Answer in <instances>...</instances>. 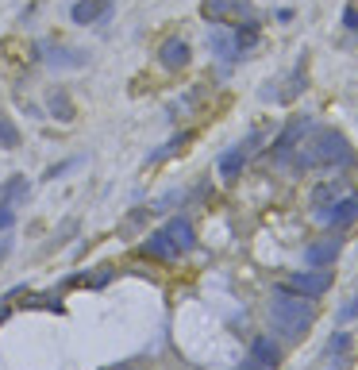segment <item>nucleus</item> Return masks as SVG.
I'll use <instances>...</instances> for the list:
<instances>
[{"mask_svg": "<svg viewBox=\"0 0 358 370\" xmlns=\"http://www.w3.org/2000/svg\"><path fill=\"white\" fill-rule=\"evenodd\" d=\"M293 159H297V170H316V166H354V147L347 143L343 131H316L308 143H300L297 151H293Z\"/></svg>", "mask_w": 358, "mask_h": 370, "instance_id": "nucleus-1", "label": "nucleus"}, {"mask_svg": "<svg viewBox=\"0 0 358 370\" xmlns=\"http://www.w3.org/2000/svg\"><path fill=\"white\" fill-rule=\"evenodd\" d=\"M197 243V232H193L189 216H174L170 224H162L158 232L146 235L143 254H154V259H181L189 247Z\"/></svg>", "mask_w": 358, "mask_h": 370, "instance_id": "nucleus-2", "label": "nucleus"}, {"mask_svg": "<svg viewBox=\"0 0 358 370\" xmlns=\"http://www.w3.org/2000/svg\"><path fill=\"white\" fill-rule=\"evenodd\" d=\"M270 320H274V328H278L281 335H300V332L312 328L316 309H312L308 297L281 290V293H274V301H270Z\"/></svg>", "mask_w": 358, "mask_h": 370, "instance_id": "nucleus-3", "label": "nucleus"}, {"mask_svg": "<svg viewBox=\"0 0 358 370\" xmlns=\"http://www.w3.org/2000/svg\"><path fill=\"white\" fill-rule=\"evenodd\" d=\"M331 290V274L328 270H297L289 274V293H300V297H324Z\"/></svg>", "mask_w": 358, "mask_h": 370, "instance_id": "nucleus-4", "label": "nucleus"}, {"mask_svg": "<svg viewBox=\"0 0 358 370\" xmlns=\"http://www.w3.org/2000/svg\"><path fill=\"white\" fill-rule=\"evenodd\" d=\"M328 228H351L358 220V193H343L339 201H331V209L320 212Z\"/></svg>", "mask_w": 358, "mask_h": 370, "instance_id": "nucleus-5", "label": "nucleus"}, {"mask_svg": "<svg viewBox=\"0 0 358 370\" xmlns=\"http://www.w3.org/2000/svg\"><path fill=\"white\" fill-rule=\"evenodd\" d=\"M335 259H339V240H331V235L305 247V266L308 270H328Z\"/></svg>", "mask_w": 358, "mask_h": 370, "instance_id": "nucleus-6", "label": "nucleus"}, {"mask_svg": "<svg viewBox=\"0 0 358 370\" xmlns=\"http://www.w3.org/2000/svg\"><path fill=\"white\" fill-rule=\"evenodd\" d=\"M305 128H308V120H305V116H297V120H293L289 128H286V131H281V135H278V143L270 147V159H274V162L289 159V154H293V147L300 143V131H305Z\"/></svg>", "mask_w": 358, "mask_h": 370, "instance_id": "nucleus-7", "label": "nucleus"}, {"mask_svg": "<svg viewBox=\"0 0 358 370\" xmlns=\"http://www.w3.org/2000/svg\"><path fill=\"white\" fill-rule=\"evenodd\" d=\"M70 16H73V23H101L112 16V0H77Z\"/></svg>", "mask_w": 358, "mask_h": 370, "instance_id": "nucleus-8", "label": "nucleus"}, {"mask_svg": "<svg viewBox=\"0 0 358 370\" xmlns=\"http://www.w3.org/2000/svg\"><path fill=\"white\" fill-rule=\"evenodd\" d=\"M250 359H255L262 370H278L281 363V347H278V340H270V335H258L255 343H250Z\"/></svg>", "mask_w": 358, "mask_h": 370, "instance_id": "nucleus-9", "label": "nucleus"}, {"mask_svg": "<svg viewBox=\"0 0 358 370\" xmlns=\"http://www.w3.org/2000/svg\"><path fill=\"white\" fill-rule=\"evenodd\" d=\"M189 43H185V39H166V43H162V51H158V62L166 66V70H185V66H189Z\"/></svg>", "mask_w": 358, "mask_h": 370, "instance_id": "nucleus-10", "label": "nucleus"}, {"mask_svg": "<svg viewBox=\"0 0 358 370\" xmlns=\"http://www.w3.org/2000/svg\"><path fill=\"white\" fill-rule=\"evenodd\" d=\"M208 20H231V16H250V4L243 0H205Z\"/></svg>", "mask_w": 358, "mask_h": 370, "instance_id": "nucleus-11", "label": "nucleus"}, {"mask_svg": "<svg viewBox=\"0 0 358 370\" xmlns=\"http://www.w3.org/2000/svg\"><path fill=\"white\" fill-rule=\"evenodd\" d=\"M247 151H250V143H239L219 159V178H224V182H235V178H239L243 162H247Z\"/></svg>", "mask_w": 358, "mask_h": 370, "instance_id": "nucleus-12", "label": "nucleus"}, {"mask_svg": "<svg viewBox=\"0 0 358 370\" xmlns=\"http://www.w3.org/2000/svg\"><path fill=\"white\" fill-rule=\"evenodd\" d=\"M23 189H27V178L23 174H12L4 185H0V204H15L23 197Z\"/></svg>", "mask_w": 358, "mask_h": 370, "instance_id": "nucleus-13", "label": "nucleus"}, {"mask_svg": "<svg viewBox=\"0 0 358 370\" xmlns=\"http://www.w3.org/2000/svg\"><path fill=\"white\" fill-rule=\"evenodd\" d=\"M46 58H51V66H85L89 54L85 51H46Z\"/></svg>", "mask_w": 358, "mask_h": 370, "instance_id": "nucleus-14", "label": "nucleus"}, {"mask_svg": "<svg viewBox=\"0 0 358 370\" xmlns=\"http://www.w3.org/2000/svg\"><path fill=\"white\" fill-rule=\"evenodd\" d=\"M212 51L224 54V58L239 54V51H235V35H231V31H212Z\"/></svg>", "mask_w": 358, "mask_h": 370, "instance_id": "nucleus-15", "label": "nucleus"}, {"mask_svg": "<svg viewBox=\"0 0 358 370\" xmlns=\"http://www.w3.org/2000/svg\"><path fill=\"white\" fill-rule=\"evenodd\" d=\"M0 147H8V151L20 147V131H15V123L4 120V116H0Z\"/></svg>", "mask_w": 358, "mask_h": 370, "instance_id": "nucleus-16", "label": "nucleus"}, {"mask_svg": "<svg viewBox=\"0 0 358 370\" xmlns=\"http://www.w3.org/2000/svg\"><path fill=\"white\" fill-rule=\"evenodd\" d=\"M51 112H54V116H62V120H70V116H73L70 97H66V93H54V97H51Z\"/></svg>", "mask_w": 358, "mask_h": 370, "instance_id": "nucleus-17", "label": "nucleus"}, {"mask_svg": "<svg viewBox=\"0 0 358 370\" xmlns=\"http://www.w3.org/2000/svg\"><path fill=\"white\" fill-rule=\"evenodd\" d=\"M347 347H351V335H347V332H335L328 340V355H343Z\"/></svg>", "mask_w": 358, "mask_h": 370, "instance_id": "nucleus-18", "label": "nucleus"}, {"mask_svg": "<svg viewBox=\"0 0 358 370\" xmlns=\"http://www.w3.org/2000/svg\"><path fill=\"white\" fill-rule=\"evenodd\" d=\"M85 159H70V162H62V166H51L46 170V182H54V178H62V174H70V170H77Z\"/></svg>", "mask_w": 358, "mask_h": 370, "instance_id": "nucleus-19", "label": "nucleus"}, {"mask_svg": "<svg viewBox=\"0 0 358 370\" xmlns=\"http://www.w3.org/2000/svg\"><path fill=\"white\" fill-rule=\"evenodd\" d=\"M12 224H15V212H12V204H0V232H8Z\"/></svg>", "mask_w": 358, "mask_h": 370, "instance_id": "nucleus-20", "label": "nucleus"}, {"mask_svg": "<svg viewBox=\"0 0 358 370\" xmlns=\"http://www.w3.org/2000/svg\"><path fill=\"white\" fill-rule=\"evenodd\" d=\"M347 320H358V297L351 301V305L339 309V324H347Z\"/></svg>", "mask_w": 358, "mask_h": 370, "instance_id": "nucleus-21", "label": "nucleus"}, {"mask_svg": "<svg viewBox=\"0 0 358 370\" xmlns=\"http://www.w3.org/2000/svg\"><path fill=\"white\" fill-rule=\"evenodd\" d=\"M108 278H112V274H108V270H96V274H93V278H89V282H93V285H96V290H101V285H104V282H108Z\"/></svg>", "mask_w": 358, "mask_h": 370, "instance_id": "nucleus-22", "label": "nucleus"}, {"mask_svg": "<svg viewBox=\"0 0 358 370\" xmlns=\"http://www.w3.org/2000/svg\"><path fill=\"white\" fill-rule=\"evenodd\" d=\"M239 370H262V366H258V363H255V359H250V363H243Z\"/></svg>", "mask_w": 358, "mask_h": 370, "instance_id": "nucleus-23", "label": "nucleus"}, {"mask_svg": "<svg viewBox=\"0 0 358 370\" xmlns=\"http://www.w3.org/2000/svg\"><path fill=\"white\" fill-rule=\"evenodd\" d=\"M8 247H12V243H8V240H0V259L8 254Z\"/></svg>", "mask_w": 358, "mask_h": 370, "instance_id": "nucleus-24", "label": "nucleus"}]
</instances>
